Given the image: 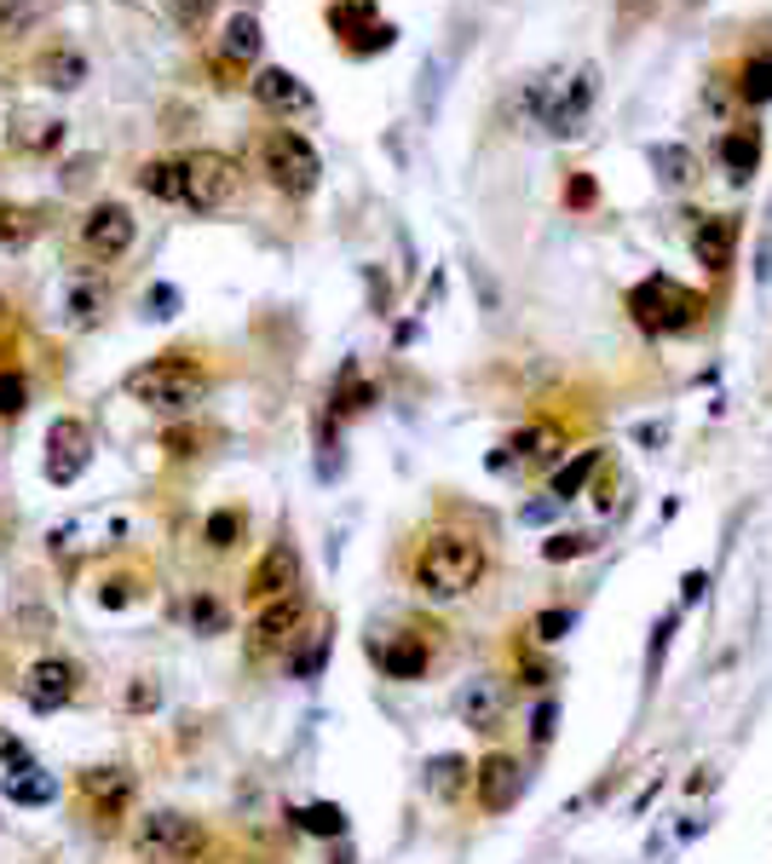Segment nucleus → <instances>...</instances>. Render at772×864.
I'll use <instances>...</instances> for the list:
<instances>
[{
    "label": "nucleus",
    "mask_w": 772,
    "mask_h": 864,
    "mask_svg": "<svg viewBox=\"0 0 772 864\" xmlns=\"http://www.w3.org/2000/svg\"><path fill=\"white\" fill-rule=\"evenodd\" d=\"M375 663L386 680H421L433 669V646H427L421 634H393L386 646H375Z\"/></svg>",
    "instance_id": "nucleus-12"
},
{
    "label": "nucleus",
    "mask_w": 772,
    "mask_h": 864,
    "mask_svg": "<svg viewBox=\"0 0 772 864\" xmlns=\"http://www.w3.org/2000/svg\"><path fill=\"white\" fill-rule=\"evenodd\" d=\"M674 623H680V617L669 611V617L651 628V651H646V686H657V674H663V651H669V634H674Z\"/></svg>",
    "instance_id": "nucleus-29"
},
{
    "label": "nucleus",
    "mask_w": 772,
    "mask_h": 864,
    "mask_svg": "<svg viewBox=\"0 0 772 864\" xmlns=\"http://www.w3.org/2000/svg\"><path fill=\"white\" fill-rule=\"evenodd\" d=\"M323 657H329V623H317V628L306 634V651L288 657V674H294V680H317V674H323Z\"/></svg>",
    "instance_id": "nucleus-25"
},
{
    "label": "nucleus",
    "mask_w": 772,
    "mask_h": 864,
    "mask_svg": "<svg viewBox=\"0 0 772 864\" xmlns=\"http://www.w3.org/2000/svg\"><path fill=\"white\" fill-rule=\"evenodd\" d=\"M720 150H726V162H733L738 179H743V173H756V133H733V139H726Z\"/></svg>",
    "instance_id": "nucleus-30"
},
{
    "label": "nucleus",
    "mask_w": 772,
    "mask_h": 864,
    "mask_svg": "<svg viewBox=\"0 0 772 864\" xmlns=\"http://www.w3.org/2000/svg\"><path fill=\"white\" fill-rule=\"evenodd\" d=\"M600 462H605V450H582L577 462H565V467L554 473V490H548V496H554V502H571L577 490H588V479L600 473Z\"/></svg>",
    "instance_id": "nucleus-18"
},
{
    "label": "nucleus",
    "mask_w": 772,
    "mask_h": 864,
    "mask_svg": "<svg viewBox=\"0 0 772 864\" xmlns=\"http://www.w3.org/2000/svg\"><path fill=\"white\" fill-rule=\"evenodd\" d=\"M179 173H185V208H196V214L225 208V202L237 196V185H242L237 162H231V156H219V150L179 156Z\"/></svg>",
    "instance_id": "nucleus-5"
},
{
    "label": "nucleus",
    "mask_w": 772,
    "mask_h": 864,
    "mask_svg": "<svg viewBox=\"0 0 772 864\" xmlns=\"http://www.w3.org/2000/svg\"><path fill=\"white\" fill-rule=\"evenodd\" d=\"M70 306H76V323H93V317H99V288H76Z\"/></svg>",
    "instance_id": "nucleus-37"
},
{
    "label": "nucleus",
    "mask_w": 772,
    "mask_h": 864,
    "mask_svg": "<svg viewBox=\"0 0 772 864\" xmlns=\"http://www.w3.org/2000/svg\"><path fill=\"white\" fill-rule=\"evenodd\" d=\"M76 784H81L87 802H93V812H104V818H110V812H122V807H127V795H133V772H127V766H87Z\"/></svg>",
    "instance_id": "nucleus-13"
},
{
    "label": "nucleus",
    "mask_w": 772,
    "mask_h": 864,
    "mask_svg": "<svg viewBox=\"0 0 772 864\" xmlns=\"http://www.w3.org/2000/svg\"><path fill=\"white\" fill-rule=\"evenodd\" d=\"M254 99L271 110V116H294V110L311 104V93H306V87L294 81L288 70H260V76H254Z\"/></svg>",
    "instance_id": "nucleus-14"
},
{
    "label": "nucleus",
    "mask_w": 772,
    "mask_h": 864,
    "mask_svg": "<svg viewBox=\"0 0 772 864\" xmlns=\"http://www.w3.org/2000/svg\"><path fill=\"white\" fill-rule=\"evenodd\" d=\"M191 444H196L191 427H173V432H168V450H173V456H191Z\"/></svg>",
    "instance_id": "nucleus-40"
},
{
    "label": "nucleus",
    "mask_w": 772,
    "mask_h": 864,
    "mask_svg": "<svg viewBox=\"0 0 772 864\" xmlns=\"http://www.w3.org/2000/svg\"><path fill=\"white\" fill-rule=\"evenodd\" d=\"M24 409H30V380L18 370H0V421L24 416Z\"/></svg>",
    "instance_id": "nucleus-27"
},
{
    "label": "nucleus",
    "mask_w": 772,
    "mask_h": 864,
    "mask_svg": "<svg viewBox=\"0 0 772 864\" xmlns=\"http://www.w3.org/2000/svg\"><path fill=\"white\" fill-rule=\"evenodd\" d=\"M30 231H35V214L7 208V202H0V242H30Z\"/></svg>",
    "instance_id": "nucleus-32"
},
{
    "label": "nucleus",
    "mask_w": 772,
    "mask_h": 864,
    "mask_svg": "<svg viewBox=\"0 0 772 864\" xmlns=\"http://www.w3.org/2000/svg\"><path fill=\"white\" fill-rule=\"evenodd\" d=\"M294 830H306V835H323V841H340V835H347V807H334V802L300 807V812H294Z\"/></svg>",
    "instance_id": "nucleus-21"
},
{
    "label": "nucleus",
    "mask_w": 772,
    "mask_h": 864,
    "mask_svg": "<svg viewBox=\"0 0 772 864\" xmlns=\"http://www.w3.org/2000/svg\"><path fill=\"white\" fill-rule=\"evenodd\" d=\"M191 623H196V634H219L225 628V605L214 594H196L191 600Z\"/></svg>",
    "instance_id": "nucleus-31"
},
{
    "label": "nucleus",
    "mask_w": 772,
    "mask_h": 864,
    "mask_svg": "<svg viewBox=\"0 0 772 864\" xmlns=\"http://www.w3.org/2000/svg\"><path fill=\"white\" fill-rule=\"evenodd\" d=\"M12 145H18V150H30V156H47V150L64 145V122H58V116L24 122V127H12Z\"/></svg>",
    "instance_id": "nucleus-23"
},
{
    "label": "nucleus",
    "mask_w": 772,
    "mask_h": 864,
    "mask_svg": "<svg viewBox=\"0 0 772 864\" xmlns=\"http://www.w3.org/2000/svg\"><path fill=\"white\" fill-rule=\"evenodd\" d=\"M202 386H208V375H202V363H191L185 352L150 357L127 375V393L145 409H156V416H185V409L202 398Z\"/></svg>",
    "instance_id": "nucleus-2"
},
{
    "label": "nucleus",
    "mask_w": 772,
    "mask_h": 864,
    "mask_svg": "<svg viewBox=\"0 0 772 864\" xmlns=\"http://www.w3.org/2000/svg\"><path fill=\"white\" fill-rule=\"evenodd\" d=\"M219 53L237 58V64L254 58V53H260V18H254V12H237L231 24H225V35H219Z\"/></svg>",
    "instance_id": "nucleus-19"
},
{
    "label": "nucleus",
    "mask_w": 772,
    "mask_h": 864,
    "mask_svg": "<svg viewBox=\"0 0 772 864\" xmlns=\"http://www.w3.org/2000/svg\"><path fill=\"white\" fill-rule=\"evenodd\" d=\"M260 168H265V179H271L283 196H311V191H317V173H323L311 139H306V133H294V127L271 133L265 150H260Z\"/></svg>",
    "instance_id": "nucleus-3"
},
{
    "label": "nucleus",
    "mask_w": 772,
    "mask_h": 864,
    "mask_svg": "<svg viewBox=\"0 0 772 864\" xmlns=\"http://www.w3.org/2000/svg\"><path fill=\"white\" fill-rule=\"evenodd\" d=\"M202 825L185 812H150L139 818V830H133V848H139V859H156V864H191L202 853Z\"/></svg>",
    "instance_id": "nucleus-4"
},
{
    "label": "nucleus",
    "mask_w": 772,
    "mask_h": 864,
    "mask_svg": "<svg viewBox=\"0 0 772 864\" xmlns=\"http://www.w3.org/2000/svg\"><path fill=\"white\" fill-rule=\"evenodd\" d=\"M554 720H559V703H554V697H542V703H536V715H531V743H536V749H548V743H554Z\"/></svg>",
    "instance_id": "nucleus-33"
},
{
    "label": "nucleus",
    "mask_w": 772,
    "mask_h": 864,
    "mask_svg": "<svg viewBox=\"0 0 772 864\" xmlns=\"http://www.w3.org/2000/svg\"><path fill=\"white\" fill-rule=\"evenodd\" d=\"M35 81L53 87V93H76V87L87 81V58L76 47H53V53L35 58Z\"/></svg>",
    "instance_id": "nucleus-15"
},
{
    "label": "nucleus",
    "mask_w": 772,
    "mask_h": 864,
    "mask_svg": "<svg viewBox=\"0 0 772 864\" xmlns=\"http://www.w3.org/2000/svg\"><path fill=\"white\" fill-rule=\"evenodd\" d=\"M70 697H76V669L64 663V657H41V663L24 674V703L35 715H53Z\"/></svg>",
    "instance_id": "nucleus-11"
},
{
    "label": "nucleus",
    "mask_w": 772,
    "mask_h": 864,
    "mask_svg": "<svg viewBox=\"0 0 772 864\" xmlns=\"http://www.w3.org/2000/svg\"><path fill=\"white\" fill-rule=\"evenodd\" d=\"M288 594H300V548H294V542H271L242 582V600L271 605V600H288Z\"/></svg>",
    "instance_id": "nucleus-6"
},
{
    "label": "nucleus",
    "mask_w": 772,
    "mask_h": 864,
    "mask_svg": "<svg viewBox=\"0 0 772 864\" xmlns=\"http://www.w3.org/2000/svg\"><path fill=\"white\" fill-rule=\"evenodd\" d=\"M571 623H577V611H571V605H554V611H536L531 634H536L542 646H554V640H565V634H571Z\"/></svg>",
    "instance_id": "nucleus-28"
},
{
    "label": "nucleus",
    "mask_w": 772,
    "mask_h": 864,
    "mask_svg": "<svg viewBox=\"0 0 772 864\" xmlns=\"http://www.w3.org/2000/svg\"><path fill=\"white\" fill-rule=\"evenodd\" d=\"M30 18H35V7H30V0H0V41H7V35H18V30L30 24Z\"/></svg>",
    "instance_id": "nucleus-35"
},
{
    "label": "nucleus",
    "mask_w": 772,
    "mask_h": 864,
    "mask_svg": "<svg viewBox=\"0 0 772 864\" xmlns=\"http://www.w3.org/2000/svg\"><path fill=\"white\" fill-rule=\"evenodd\" d=\"M594 548H600V536H594V531H559V536L542 542V559H548V565H571V559L594 554Z\"/></svg>",
    "instance_id": "nucleus-24"
},
{
    "label": "nucleus",
    "mask_w": 772,
    "mask_h": 864,
    "mask_svg": "<svg viewBox=\"0 0 772 864\" xmlns=\"http://www.w3.org/2000/svg\"><path fill=\"white\" fill-rule=\"evenodd\" d=\"M0 789H7V802H18V807H47L53 795H58V784H53L41 766H30V761H24V766H12Z\"/></svg>",
    "instance_id": "nucleus-17"
},
{
    "label": "nucleus",
    "mask_w": 772,
    "mask_h": 864,
    "mask_svg": "<svg viewBox=\"0 0 772 864\" xmlns=\"http://www.w3.org/2000/svg\"><path fill=\"white\" fill-rule=\"evenodd\" d=\"M697 600H703V571L686 577V605H697Z\"/></svg>",
    "instance_id": "nucleus-41"
},
{
    "label": "nucleus",
    "mask_w": 772,
    "mask_h": 864,
    "mask_svg": "<svg viewBox=\"0 0 772 864\" xmlns=\"http://www.w3.org/2000/svg\"><path fill=\"white\" fill-rule=\"evenodd\" d=\"M139 191L156 196V202H185V173H179V162H145Z\"/></svg>",
    "instance_id": "nucleus-20"
},
{
    "label": "nucleus",
    "mask_w": 772,
    "mask_h": 864,
    "mask_svg": "<svg viewBox=\"0 0 772 864\" xmlns=\"http://www.w3.org/2000/svg\"><path fill=\"white\" fill-rule=\"evenodd\" d=\"M300 623H306V594H288V600L260 605V617L248 623V651H254V657H277L283 646L300 640Z\"/></svg>",
    "instance_id": "nucleus-8"
},
{
    "label": "nucleus",
    "mask_w": 772,
    "mask_h": 864,
    "mask_svg": "<svg viewBox=\"0 0 772 864\" xmlns=\"http://www.w3.org/2000/svg\"><path fill=\"white\" fill-rule=\"evenodd\" d=\"M145 311H150V317H173V311H179V288H173V283H150V288H145Z\"/></svg>",
    "instance_id": "nucleus-36"
},
{
    "label": "nucleus",
    "mask_w": 772,
    "mask_h": 864,
    "mask_svg": "<svg viewBox=\"0 0 772 864\" xmlns=\"http://www.w3.org/2000/svg\"><path fill=\"white\" fill-rule=\"evenodd\" d=\"M467 778H473V766L462 755H433V761H427V789L444 795V802H450V795H462Z\"/></svg>",
    "instance_id": "nucleus-22"
},
{
    "label": "nucleus",
    "mask_w": 772,
    "mask_h": 864,
    "mask_svg": "<svg viewBox=\"0 0 772 864\" xmlns=\"http://www.w3.org/2000/svg\"><path fill=\"white\" fill-rule=\"evenodd\" d=\"M133 237H139V225H133L127 202H99V208L81 219V242H87V254H99V260H122L133 248Z\"/></svg>",
    "instance_id": "nucleus-9"
},
{
    "label": "nucleus",
    "mask_w": 772,
    "mask_h": 864,
    "mask_svg": "<svg viewBox=\"0 0 772 864\" xmlns=\"http://www.w3.org/2000/svg\"><path fill=\"white\" fill-rule=\"evenodd\" d=\"M473 795H479L485 812H508L519 795H525V766L513 755H502V749H490V755L473 766Z\"/></svg>",
    "instance_id": "nucleus-10"
},
{
    "label": "nucleus",
    "mask_w": 772,
    "mask_h": 864,
    "mask_svg": "<svg viewBox=\"0 0 772 864\" xmlns=\"http://www.w3.org/2000/svg\"><path fill=\"white\" fill-rule=\"evenodd\" d=\"M242 508H219V513H208V525H202V536H208V548L214 554H225V548H237V536H242Z\"/></svg>",
    "instance_id": "nucleus-26"
},
{
    "label": "nucleus",
    "mask_w": 772,
    "mask_h": 864,
    "mask_svg": "<svg viewBox=\"0 0 772 864\" xmlns=\"http://www.w3.org/2000/svg\"><path fill=\"white\" fill-rule=\"evenodd\" d=\"M485 571H490V554H485V542L467 536V531H433L416 548V559H410L416 594L421 600H439V605L467 600L473 588L485 582Z\"/></svg>",
    "instance_id": "nucleus-1"
},
{
    "label": "nucleus",
    "mask_w": 772,
    "mask_h": 864,
    "mask_svg": "<svg viewBox=\"0 0 772 864\" xmlns=\"http://www.w3.org/2000/svg\"><path fill=\"white\" fill-rule=\"evenodd\" d=\"M697 254L709 260V265H720V260H726V231H703V237H697Z\"/></svg>",
    "instance_id": "nucleus-38"
},
{
    "label": "nucleus",
    "mask_w": 772,
    "mask_h": 864,
    "mask_svg": "<svg viewBox=\"0 0 772 864\" xmlns=\"http://www.w3.org/2000/svg\"><path fill=\"white\" fill-rule=\"evenodd\" d=\"M173 12H179V24H202L214 12V0H173Z\"/></svg>",
    "instance_id": "nucleus-39"
},
{
    "label": "nucleus",
    "mask_w": 772,
    "mask_h": 864,
    "mask_svg": "<svg viewBox=\"0 0 772 864\" xmlns=\"http://www.w3.org/2000/svg\"><path fill=\"white\" fill-rule=\"evenodd\" d=\"M87 462H93V432H87L81 416H58L47 432V479L53 485H76Z\"/></svg>",
    "instance_id": "nucleus-7"
},
{
    "label": "nucleus",
    "mask_w": 772,
    "mask_h": 864,
    "mask_svg": "<svg viewBox=\"0 0 772 864\" xmlns=\"http://www.w3.org/2000/svg\"><path fill=\"white\" fill-rule=\"evenodd\" d=\"M456 709H462V720L473 726V732H496V720H502V686L473 680V686H462Z\"/></svg>",
    "instance_id": "nucleus-16"
},
{
    "label": "nucleus",
    "mask_w": 772,
    "mask_h": 864,
    "mask_svg": "<svg viewBox=\"0 0 772 864\" xmlns=\"http://www.w3.org/2000/svg\"><path fill=\"white\" fill-rule=\"evenodd\" d=\"M657 168H663V179H674V185H692V156L686 150H657Z\"/></svg>",
    "instance_id": "nucleus-34"
}]
</instances>
